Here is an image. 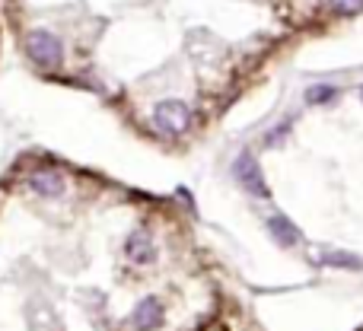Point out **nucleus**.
<instances>
[{
    "mask_svg": "<svg viewBox=\"0 0 363 331\" xmlns=\"http://www.w3.org/2000/svg\"><path fill=\"white\" fill-rule=\"evenodd\" d=\"M357 99L363 102V83H360V86H357Z\"/></svg>",
    "mask_w": 363,
    "mask_h": 331,
    "instance_id": "obj_12",
    "label": "nucleus"
},
{
    "mask_svg": "<svg viewBox=\"0 0 363 331\" xmlns=\"http://www.w3.org/2000/svg\"><path fill=\"white\" fill-rule=\"evenodd\" d=\"M322 264H328V268H347V271H363V258L360 255H351V252H341V249H325L319 255Z\"/></svg>",
    "mask_w": 363,
    "mask_h": 331,
    "instance_id": "obj_9",
    "label": "nucleus"
},
{
    "mask_svg": "<svg viewBox=\"0 0 363 331\" xmlns=\"http://www.w3.org/2000/svg\"><path fill=\"white\" fill-rule=\"evenodd\" d=\"M153 125H157V131L166 134V138H179V134H185L188 125H191V108L182 99H160L157 106H153Z\"/></svg>",
    "mask_w": 363,
    "mask_h": 331,
    "instance_id": "obj_3",
    "label": "nucleus"
},
{
    "mask_svg": "<svg viewBox=\"0 0 363 331\" xmlns=\"http://www.w3.org/2000/svg\"><path fill=\"white\" fill-rule=\"evenodd\" d=\"M328 6H332V13L341 19H354L363 13V0H328Z\"/></svg>",
    "mask_w": 363,
    "mask_h": 331,
    "instance_id": "obj_11",
    "label": "nucleus"
},
{
    "mask_svg": "<svg viewBox=\"0 0 363 331\" xmlns=\"http://www.w3.org/2000/svg\"><path fill=\"white\" fill-rule=\"evenodd\" d=\"M26 55L38 70H57L64 64V45L55 32L29 29L26 32Z\"/></svg>",
    "mask_w": 363,
    "mask_h": 331,
    "instance_id": "obj_1",
    "label": "nucleus"
},
{
    "mask_svg": "<svg viewBox=\"0 0 363 331\" xmlns=\"http://www.w3.org/2000/svg\"><path fill=\"white\" fill-rule=\"evenodd\" d=\"M338 96H341V89L335 86V83H313V86H306L303 99H306V106L319 108V106H332Z\"/></svg>",
    "mask_w": 363,
    "mask_h": 331,
    "instance_id": "obj_8",
    "label": "nucleus"
},
{
    "mask_svg": "<svg viewBox=\"0 0 363 331\" xmlns=\"http://www.w3.org/2000/svg\"><path fill=\"white\" fill-rule=\"evenodd\" d=\"M26 188H29L32 194H38V198H64L67 194V179H64V172H57V169H35V172L26 179Z\"/></svg>",
    "mask_w": 363,
    "mask_h": 331,
    "instance_id": "obj_4",
    "label": "nucleus"
},
{
    "mask_svg": "<svg viewBox=\"0 0 363 331\" xmlns=\"http://www.w3.org/2000/svg\"><path fill=\"white\" fill-rule=\"evenodd\" d=\"M290 131H294V118H290V115H287V118H284L281 125H274L268 134H264V147H271V150H277V147H281L284 140L290 138Z\"/></svg>",
    "mask_w": 363,
    "mask_h": 331,
    "instance_id": "obj_10",
    "label": "nucleus"
},
{
    "mask_svg": "<svg viewBox=\"0 0 363 331\" xmlns=\"http://www.w3.org/2000/svg\"><path fill=\"white\" fill-rule=\"evenodd\" d=\"M230 172H233V179L239 181V188L249 191L252 198H258V201L274 198V194H271V185L262 175V166H258V159L252 157V150H239L236 159H233V166H230Z\"/></svg>",
    "mask_w": 363,
    "mask_h": 331,
    "instance_id": "obj_2",
    "label": "nucleus"
},
{
    "mask_svg": "<svg viewBox=\"0 0 363 331\" xmlns=\"http://www.w3.org/2000/svg\"><path fill=\"white\" fill-rule=\"evenodd\" d=\"M125 255L131 264H138V268H147V264L157 262V242L150 239V232L144 230H131L125 239Z\"/></svg>",
    "mask_w": 363,
    "mask_h": 331,
    "instance_id": "obj_5",
    "label": "nucleus"
},
{
    "mask_svg": "<svg viewBox=\"0 0 363 331\" xmlns=\"http://www.w3.org/2000/svg\"><path fill=\"white\" fill-rule=\"evenodd\" d=\"M131 325L138 331H153L157 325H163V303H160L157 296H144V300L131 309Z\"/></svg>",
    "mask_w": 363,
    "mask_h": 331,
    "instance_id": "obj_6",
    "label": "nucleus"
},
{
    "mask_svg": "<svg viewBox=\"0 0 363 331\" xmlns=\"http://www.w3.org/2000/svg\"><path fill=\"white\" fill-rule=\"evenodd\" d=\"M264 230H268V236L274 239L281 249H294V245L303 239V232L296 230V223L290 217H284V213H274V217H268Z\"/></svg>",
    "mask_w": 363,
    "mask_h": 331,
    "instance_id": "obj_7",
    "label": "nucleus"
}]
</instances>
